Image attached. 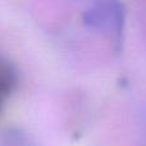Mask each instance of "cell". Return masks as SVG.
<instances>
[{"label": "cell", "mask_w": 146, "mask_h": 146, "mask_svg": "<svg viewBox=\"0 0 146 146\" xmlns=\"http://www.w3.org/2000/svg\"><path fill=\"white\" fill-rule=\"evenodd\" d=\"M83 22L91 28L108 32L114 42H121L124 25V10L119 3L98 1L83 13Z\"/></svg>", "instance_id": "1"}, {"label": "cell", "mask_w": 146, "mask_h": 146, "mask_svg": "<svg viewBox=\"0 0 146 146\" xmlns=\"http://www.w3.org/2000/svg\"><path fill=\"white\" fill-rule=\"evenodd\" d=\"M15 83V76L7 62L0 60V101L7 98Z\"/></svg>", "instance_id": "2"}]
</instances>
